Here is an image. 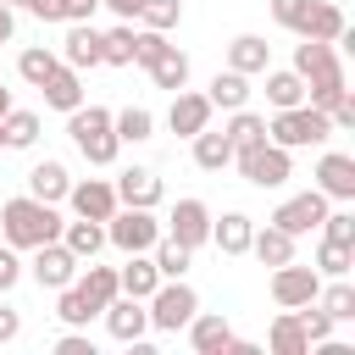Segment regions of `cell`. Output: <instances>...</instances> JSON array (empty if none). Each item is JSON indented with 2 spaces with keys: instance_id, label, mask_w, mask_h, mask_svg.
<instances>
[{
  "instance_id": "2",
  "label": "cell",
  "mask_w": 355,
  "mask_h": 355,
  "mask_svg": "<svg viewBox=\"0 0 355 355\" xmlns=\"http://www.w3.org/2000/svg\"><path fill=\"white\" fill-rule=\"evenodd\" d=\"M67 133H72V144H78V155H83L89 166H111V161L122 155V139H116L105 105H78V111H67Z\"/></svg>"
},
{
  "instance_id": "45",
  "label": "cell",
  "mask_w": 355,
  "mask_h": 355,
  "mask_svg": "<svg viewBox=\"0 0 355 355\" xmlns=\"http://www.w3.org/2000/svg\"><path fill=\"white\" fill-rule=\"evenodd\" d=\"M322 239L355 244V211H327V216H322Z\"/></svg>"
},
{
  "instance_id": "27",
  "label": "cell",
  "mask_w": 355,
  "mask_h": 355,
  "mask_svg": "<svg viewBox=\"0 0 355 355\" xmlns=\"http://www.w3.org/2000/svg\"><path fill=\"white\" fill-rule=\"evenodd\" d=\"M116 283H122V294H133V300H150V294H155V283H161V272H155V261H150V250H139V255H128V266L116 272Z\"/></svg>"
},
{
  "instance_id": "18",
  "label": "cell",
  "mask_w": 355,
  "mask_h": 355,
  "mask_svg": "<svg viewBox=\"0 0 355 355\" xmlns=\"http://www.w3.org/2000/svg\"><path fill=\"white\" fill-rule=\"evenodd\" d=\"M39 94H44V105H55V111H78V105H83V72L67 67V61H55V72L39 83Z\"/></svg>"
},
{
  "instance_id": "6",
  "label": "cell",
  "mask_w": 355,
  "mask_h": 355,
  "mask_svg": "<svg viewBox=\"0 0 355 355\" xmlns=\"http://www.w3.org/2000/svg\"><path fill=\"white\" fill-rule=\"evenodd\" d=\"M161 239V222H155V211H144V205H116L111 216H105V244H116L122 255H139V250H150Z\"/></svg>"
},
{
  "instance_id": "48",
  "label": "cell",
  "mask_w": 355,
  "mask_h": 355,
  "mask_svg": "<svg viewBox=\"0 0 355 355\" xmlns=\"http://www.w3.org/2000/svg\"><path fill=\"white\" fill-rule=\"evenodd\" d=\"M305 6H311V0H272V22L294 33V28H300V17H305Z\"/></svg>"
},
{
  "instance_id": "36",
  "label": "cell",
  "mask_w": 355,
  "mask_h": 355,
  "mask_svg": "<svg viewBox=\"0 0 355 355\" xmlns=\"http://www.w3.org/2000/svg\"><path fill=\"white\" fill-rule=\"evenodd\" d=\"M72 283H78V288H83V294H89L100 311H105V305L122 294V283H116V266H94V261H89V272H78Z\"/></svg>"
},
{
  "instance_id": "15",
  "label": "cell",
  "mask_w": 355,
  "mask_h": 355,
  "mask_svg": "<svg viewBox=\"0 0 355 355\" xmlns=\"http://www.w3.org/2000/svg\"><path fill=\"white\" fill-rule=\"evenodd\" d=\"M211 111H216V105H211L205 94L178 89V94H172V111H166V128H172L178 139H194L200 128H211Z\"/></svg>"
},
{
  "instance_id": "26",
  "label": "cell",
  "mask_w": 355,
  "mask_h": 355,
  "mask_svg": "<svg viewBox=\"0 0 355 355\" xmlns=\"http://www.w3.org/2000/svg\"><path fill=\"white\" fill-rule=\"evenodd\" d=\"M250 255L261 261V266H283V261H294V233H283V227H255L250 233Z\"/></svg>"
},
{
  "instance_id": "34",
  "label": "cell",
  "mask_w": 355,
  "mask_h": 355,
  "mask_svg": "<svg viewBox=\"0 0 355 355\" xmlns=\"http://www.w3.org/2000/svg\"><path fill=\"white\" fill-rule=\"evenodd\" d=\"M222 133H227V144H233V155H239V150H255V144L266 139V116H255L250 105H239V111H233V122H227Z\"/></svg>"
},
{
  "instance_id": "16",
  "label": "cell",
  "mask_w": 355,
  "mask_h": 355,
  "mask_svg": "<svg viewBox=\"0 0 355 355\" xmlns=\"http://www.w3.org/2000/svg\"><path fill=\"white\" fill-rule=\"evenodd\" d=\"M316 189L327 194V200H355V155H344V150H327L322 161H316Z\"/></svg>"
},
{
  "instance_id": "3",
  "label": "cell",
  "mask_w": 355,
  "mask_h": 355,
  "mask_svg": "<svg viewBox=\"0 0 355 355\" xmlns=\"http://www.w3.org/2000/svg\"><path fill=\"white\" fill-rule=\"evenodd\" d=\"M327 133H333V122H327V111H316V105H288V111H272V122H266V139L283 144V150L322 144Z\"/></svg>"
},
{
  "instance_id": "25",
  "label": "cell",
  "mask_w": 355,
  "mask_h": 355,
  "mask_svg": "<svg viewBox=\"0 0 355 355\" xmlns=\"http://www.w3.org/2000/svg\"><path fill=\"white\" fill-rule=\"evenodd\" d=\"M61 244H67L78 261H94V255L105 250V222H89V216H78V222H61Z\"/></svg>"
},
{
  "instance_id": "28",
  "label": "cell",
  "mask_w": 355,
  "mask_h": 355,
  "mask_svg": "<svg viewBox=\"0 0 355 355\" xmlns=\"http://www.w3.org/2000/svg\"><path fill=\"white\" fill-rule=\"evenodd\" d=\"M22 11H33L39 22H89L100 0H17Z\"/></svg>"
},
{
  "instance_id": "40",
  "label": "cell",
  "mask_w": 355,
  "mask_h": 355,
  "mask_svg": "<svg viewBox=\"0 0 355 355\" xmlns=\"http://www.w3.org/2000/svg\"><path fill=\"white\" fill-rule=\"evenodd\" d=\"M55 61H61V55H55V50H44V44H28V50H22V55H17V78H22V83H33V89H39V83H44V78H50V72H55Z\"/></svg>"
},
{
  "instance_id": "47",
  "label": "cell",
  "mask_w": 355,
  "mask_h": 355,
  "mask_svg": "<svg viewBox=\"0 0 355 355\" xmlns=\"http://www.w3.org/2000/svg\"><path fill=\"white\" fill-rule=\"evenodd\" d=\"M327 122H333V133H349V128H355V94H349V89L327 105Z\"/></svg>"
},
{
  "instance_id": "51",
  "label": "cell",
  "mask_w": 355,
  "mask_h": 355,
  "mask_svg": "<svg viewBox=\"0 0 355 355\" xmlns=\"http://www.w3.org/2000/svg\"><path fill=\"white\" fill-rule=\"evenodd\" d=\"M100 6H105V11H116V17H122V22H133V17H139V6H144V0H100Z\"/></svg>"
},
{
  "instance_id": "42",
  "label": "cell",
  "mask_w": 355,
  "mask_h": 355,
  "mask_svg": "<svg viewBox=\"0 0 355 355\" xmlns=\"http://www.w3.org/2000/svg\"><path fill=\"white\" fill-rule=\"evenodd\" d=\"M139 22L155 28V33H172V28L183 22V0H144V6H139Z\"/></svg>"
},
{
  "instance_id": "50",
  "label": "cell",
  "mask_w": 355,
  "mask_h": 355,
  "mask_svg": "<svg viewBox=\"0 0 355 355\" xmlns=\"http://www.w3.org/2000/svg\"><path fill=\"white\" fill-rule=\"evenodd\" d=\"M17 333H22V316H17L11 305H0V344H11Z\"/></svg>"
},
{
  "instance_id": "37",
  "label": "cell",
  "mask_w": 355,
  "mask_h": 355,
  "mask_svg": "<svg viewBox=\"0 0 355 355\" xmlns=\"http://www.w3.org/2000/svg\"><path fill=\"white\" fill-rule=\"evenodd\" d=\"M111 128H116L122 144H144V139L155 133V116H150L144 105H128V111H111Z\"/></svg>"
},
{
  "instance_id": "23",
  "label": "cell",
  "mask_w": 355,
  "mask_h": 355,
  "mask_svg": "<svg viewBox=\"0 0 355 355\" xmlns=\"http://www.w3.org/2000/svg\"><path fill=\"white\" fill-rule=\"evenodd\" d=\"M227 67H233V72H244V78H255V72H266V67H272V44H266L261 33H239V39L227 44Z\"/></svg>"
},
{
  "instance_id": "43",
  "label": "cell",
  "mask_w": 355,
  "mask_h": 355,
  "mask_svg": "<svg viewBox=\"0 0 355 355\" xmlns=\"http://www.w3.org/2000/svg\"><path fill=\"white\" fill-rule=\"evenodd\" d=\"M133 22H116L111 33H105V67H133Z\"/></svg>"
},
{
  "instance_id": "12",
  "label": "cell",
  "mask_w": 355,
  "mask_h": 355,
  "mask_svg": "<svg viewBox=\"0 0 355 355\" xmlns=\"http://www.w3.org/2000/svg\"><path fill=\"white\" fill-rule=\"evenodd\" d=\"M166 233H172L178 244H189V250L211 244V205H205V200H178L172 216H166Z\"/></svg>"
},
{
  "instance_id": "4",
  "label": "cell",
  "mask_w": 355,
  "mask_h": 355,
  "mask_svg": "<svg viewBox=\"0 0 355 355\" xmlns=\"http://www.w3.org/2000/svg\"><path fill=\"white\" fill-rule=\"evenodd\" d=\"M144 311H150V327H155V333H178V327H189V316L200 311V294H194L183 277H161L155 294L144 300Z\"/></svg>"
},
{
  "instance_id": "10",
  "label": "cell",
  "mask_w": 355,
  "mask_h": 355,
  "mask_svg": "<svg viewBox=\"0 0 355 355\" xmlns=\"http://www.w3.org/2000/svg\"><path fill=\"white\" fill-rule=\"evenodd\" d=\"M61 61L89 72V67H105V33L94 22H67V39H61Z\"/></svg>"
},
{
  "instance_id": "8",
  "label": "cell",
  "mask_w": 355,
  "mask_h": 355,
  "mask_svg": "<svg viewBox=\"0 0 355 355\" xmlns=\"http://www.w3.org/2000/svg\"><path fill=\"white\" fill-rule=\"evenodd\" d=\"M316 294H322V272H316V266H294V261L272 266V300H277L283 311H300V305H311Z\"/></svg>"
},
{
  "instance_id": "32",
  "label": "cell",
  "mask_w": 355,
  "mask_h": 355,
  "mask_svg": "<svg viewBox=\"0 0 355 355\" xmlns=\"http://www.w3.org/2000/svg\"><path fill=\"white\" fill-rule=\"evenodd\" d=\"M194 166H200V172H222V166H233V144H227V133L200 128V133H194Z\"/></svg>"
},
{
  "instance_id": "53",
  "label": "cell",
  "mask_w": 355,
  "mask_h": 355,
  "mask_svg": "<svg viewBox=\"0 0 355 355\" xmlns=\"http://www.w3.org/2000/svg\"><path fill=\"white\" fill-rule=\"evenodd\" d=\"M6 111H11V89L0 83V116H6Z\"/></svg>"
},
{
  "instance_id": "19",
  "label": "cell",
  "mask_w": 355,
  "mask_h": 355,
  "mask_svg": "<svg viewBox=\"0 0 355 355\" xmlns=\"http://www.w3.org/2000/svg\"><path fill=\"white\" fill-rule=\"evenodd\" d=\"M116 200L122 205H144V211H155L161 205V178L150 172V166H128V172H116Z\"/></svg>"
},
{
  "instance_id": "46",
  "label": "cell",
  "mask_w": 355,
  "mask_h": 355,
  "mask_svg": "<svg viewBox=\"0 0 355 355\" xmlns=\"http://www.w3.org/2000/svg\"><path fill=\"white\" fill-rule=\"evenodd\" d=\"M17 283H22V250L0 244V294H11Z\"/></svg>"
},
{
  "instance_id": "5",
  "label": "cell",
  "mask_w": 355,
  "mask_h": 355,
  "mask_svg": "<svg viewBox=\"0 0 355 355\" xmlns=\"http://www.w3.org/2000/svg\"><path fill=\"white\" fill-rule=\"evenodd\" d=\"M233 161H239L244 183H255V189H283V183L294 178V150H283V144H272V139H261L255 150H239Z\"/></svg>"
},
{
  "instance_id": "33",
  "label": "cell",
  "mask_w": 355,
  "mask_h": 355,
  "mask_svg": "<svg viewBox=\"0 0 355 355\" xmlns=\"http://www.w3.org/2000/svg\"><path fill=\"white\" fill-rule=\"evenodd\" d=\"M33 139H39V116L11 105V111L0 116V144H6V150H33Z\"/></svg>"
},
{
  "instance_id": "49",
  "label": "cell",
  "mask_w": 355,
  "mask_h": 355,
  "mask_svg": "<svg viewBox=\"0 0 355 355\" xmlns=\"http://www.w3.org/2000/svg\"><path fill=\"white\" fill-rule=\"evenodd\" d=\"M55 355H94V344H89V333H78V327H67V333L55 338Z\"/></svg>"
},
{
  "instance_id": "7",
  "label": "cell",
  "mask_w": 355,
  "mask_h": 355,
  "mask_svg": "<svg viewBox=\"0 0 355 355\" xmlns=\"http://www.w3.org/2000/svg\"><path fill=\"white\" fill-rule=\"evenodd\" d=\"M28 272H33V283H39V288H50V294H55V288H67V283L83 272V261H78L61 239H50V244H39V250H33Z\"/></svg>"
},
{
  "instance_id": "31",
  "label": "cell",
  "mask_w": 355,
  "mask_h": 355,
  "mask_svg": "<svg viewBox=\"0 0 355 355\" xmlns=\"http://www.w3.org/2000/svg\"><path fill=\"white\" fill-rule=\"evenodd\" d=\"M205 100H211V105H222V111H239V105H250V78L227 67V72H216V78H211Z\"/></svg>"
},
{
  "instance_id": "22",
  "label": "cell",
  "mask_w": 355,
  "mask_h": 355,
  "mask_svg": "<svg viewBox=\"0 0 355 355\" xmlns=\"http://www.w3.org/2000/svg\"><path fill=\"white\" fill-rule=\"evenodd\" d=\"M250 233H255V216H244V211H227L222 222L211 216V244L222 255H250Z\"/></svg>"
},
{
  "instance_id": "14",
  "label": "cell",
  "mask_w": 355,
  "mask_h": 355,
  "mask_svg": "<svg viewBox=\"0 0 355 355\" xmlns=\"http://www.w3.org/2000/svg\"><path fill=\"white\" fill-rule=\"evenodd\" d=\"M139 67L150 72V83H155V89H172V94H178V89L189 83V55H183L178 44H166V39H161V44H155Z\"/></svg>"
},
{
  "instance_id": "29",
  "label": "cell",
  "mask_w": 355,
  "mask_h": 355,
  "mask_svg": "<svg viewBox=\"0 0 355 355\" xmlns=\"http://www.w3.org/2000/svg\"><path fill=\"white\" fill-rule=\"evenodd\" d=\"M266 105H272V111L305 105V78H300L294 67H283V72H272V67H266Z\"/></svg>"
},
{
  "instance_id": "52",
  "label": "cell",
  "mask_w": 355,
  "mask_h": 355,
  "mask_svg": "<svg viewBox=\"0 0 355 355\" xmlns=\"http://www.w3.org/2000/svg\"><path fill=\"white\" fill-rule=\"evenodd\" d=\"M11 33H17V17H11V6H0V44H11Z\"/></svg>"
},
{
  "instance_id": "11",
  "label": "cell",
  "mask_w": 355,
  "mask_h": 355,
  "mask_svg": "<svg viewBox=\"0 0 355 355\" xmlns=\"http://www.w3.org/2000/svg\"><path fill=\"white\" fill-rule=\"evenodd\" d=\"M100 316H105V333H111L116 344H139V338L150 333V311H144V300H133V294H116Z\"/></svg>"
},
{
  "instance_id": "54",
  "label": "cell",
  "mask_w": 355,
  "mask_h": 355,
  "mask_svg": "<svg viewBox=\"0 0 355 355\" xmlns=\"http://www.w3.org/2000/svg\"><path fill=\"white\" fill-rule=\"evenodd\" d=\"M0 6H17V0H0Z\"/></svg>"
},
{
  "instance_id": "9",
  "label": "cell",
  "mask_w": 355,
  "mask_h": 355,
  "mask_svg": "<svg viewBox=\"0 0 355 355\" xmlns=\"http://www.w3.org/2000/svg\"><path fill=\"white\" fill-rule=\"evenodd\" d=\"M322 216H327V194L322 189H305V194H288L277 211H272V227H283V233H311V227H322Z\"/></svg>"
},
{
  "instance_id": "13",
  "label": "cell",
  "mask_w": 355,
  "mask_h": 355,
  "mask_svg": "<svg viewBox=\"0 0 355 355\" xmlns=\"http://www.w3.org/2000/svg\"><path fill=\"white\" fill-rule=\"evenodd\" d=\"M67 205H72V216H89V222H105L122 200H116V189L105 183V178H83V183H72L67 189Z\"/></svg>"
},
{
  "instance_id": "17",
  "label": "cell",
  "mask_w": 355,
  "mask_h": 355,
  "mask_svg": "<svg viewBox=\"0 0 355 355\" xmlns=\"http://www.w3.org/2000/svg\"><path fill=\"white\" fill-rule=\"evenodd\" d=\"M189 344H194V355H227L233 322H227L222 311H194V316H189Z\"/></svg>"
},
{
  "instance_id": "1",
  "label": "cell",
  "mask_w": 355,
  "mask_h": 355,
  "mask_svg": "<svg viewBox=\"0 0 355 355\" xmlns=\"http://www.w3.org/2000/svg\"><path fill=\"white\" fill-rule=\"evenodd\" d=\"M0 239L11 250H39V244L61 239V216H55V205H44L33 194H17V200L0 205Z\"/></svg>"
},
{
  "instance_id": "21",
  "label": "cell",
  "mask_w": 355,
  "mask_h": 355,
  "mask_svg": "<svg viewBox=\"0 0 355 355\" xmlns=\"http://www.w3.org/2000/svg\"><path fill=\"white\" fill-rule=\"evenodd\" d=\"M67 189H72V178H67V166L61 161H33L28 166V194L33 200H44V205H55V200H67Z\"/></svg>"
},
{
  "instance_id": "39",
  "label": "cell",
  "mask_w": 355,
  "mask_h": 355,
  "mask_svg": "<svg viewBox=\"0 0 355 355\" xmlns=\"http://www.w3.org/2000/svg\"><path fill=\"white\" fill-rule=\"evenodd\" d=\"M272 349H277V355H311V338H305V327H300L294 311H283V316L272 322Z\"/></svg>"
},
{
  "instance_id": "35",
  "label": "cell",
  "mask_w": 355,
  "mask_h": 355,
  "mask_svg": "<svg viewBox=\"0 0 355 355\" xmlns=\"http://www.w3.org/2000/svg\"><path fill=\"white\" fill-rule=\"evenodd\" d=\"M150 261H155V272H161V277H183V272H189V261H194V250H189V244H178L172 233H161V239L150 244Z\"/></svg>"
},
{
  "instance_id": "30",
  "label": "cell",
  "mask_w": 355,
  "mask_h": 355,
  "mask_svg": "<svg viewBox=\"0 0 355 355\" xmlns=\"http://www.w3.org/2000/svg\"><path fill=\"white\" fill-rule=\"evenodd\" d=\"M55 316H61V327H89V322L100 316V305H94L78 283H67V288H55Z\"/></svg>"
},
{
  "instance_id": "38",
  "label": "cell",
  "mask_w": 355,
  "mask_h": 355,
  "mask_svg": "<svg viewBox=\"0 0 355 355\" xmlns=\"http://www.w3.org/2000/svg\"><path fill=\"white\" fill-rule=\"evenodd\" d=\"M316 305H322L333 322H355V283H349V277H333V283L316 294Z\"/></svg>"
},
{
  "instance_id": "20",
  "label": "cell",
  "mask_w": 355,
  "mask_h": 355,
  "mask_svg": "<svg viewBox=\"0 0 355 355\" xmlns=\"http://www.w3.org/2000/svg\"><path fill=\"white\" fill-rule=\"evenodd\" d=\"M344 28H349V22H344V11H338L333 0H311L305 17H300V28H294V39H327V44H333Z\"/></svg>"
},
{
  "instance_id": "41",
  "label": "cell",
  "mask_w": 355,
  "mask_h": 355,
  "mask_svg": "<svg viewBox=\"0 0 355 355\" xmlns=\"http://www.w3.org/2000/svg\"><path fill=\"white\" fill-rule=\"evenodd\" d=\"M349 266H355V244H333V239L316 244V272L322 277H349Z\"/></svg>"
},
{
  "instance_id": "24",
  "label": "cell",
  "mask_w": 355,
  "mask_h": 355,
  "mask_svg": "<svg viewBox=\"0 0 355 355\" xmlns=\"http://www.w3.org/2000/svg\"><path fill=\"white\" fill-rule=\"evenodd\" d=\"M294 72L311 83V78H322V72H338V50L327 44V39H300L294 44Z\"/></svg>"
},
{
  "instance_id": "44",
  "label": "cell",
  "mask_w": 355,
  "mask_h": 355,
  "mask_svg": "<svg viewBox=\"0 0 355 355\" xmlns=\"http://www.w3.org/2000/svg\"><path fill=\"white\" fill-rule=\"evenodd\" d=\"M294 316H300V327H305V338H311V344H322V338H333V316H327V311H322L316 300H311V305H300Z\"/></svg>"
}]
</instances>
